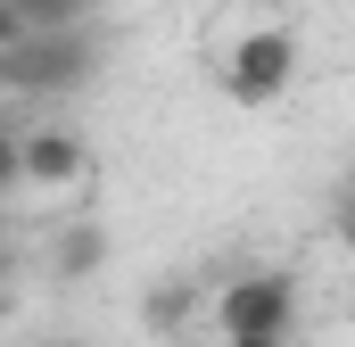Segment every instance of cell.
<instances>
[{"instance_id":"6da1fadb","label":"cell","mask_w":355,"mask_h":347,"mask_svg":"<svg viewBox=\"0 0 355 347\" xmlns=\"http://www.w3.org/2000/svg\"><path fill=\"white\" fill-rule=\"evenodd\" d=\"M99 75V33L75 25V33H25L0 50V91H25V99H67Z\"/></svg>"},{"instance_id":"7a4b0ae2","label":"cell","mask_w":355,"mask_h":347,"mask_svg":"<svg viewBox=\"0 0 355 347\" xmlns=\"http://www.w3.org/2000/svg\"><path fill=\"white\" fill-rule=\"evenodd\" d=\"M215 331L223 339H297V281L289 273H232L215 289Z\"/></svg>"},{"instance_id":"3957f363","label":"cell","mask_w":355,"mask_h":347,"mask_svg":"<svg viewBox=\"0 0 355 347\" xmlns=\"http://www.w3.org/2000/svg\"><path fill=\"white\" fill-rule=\"evenodd\" d=\"M289 75H297V33L289 25H257V33H240L223 50V91L240 108H272L289 91Z\"/></svg>"},{"instance_id":"277c9868","label":"cell","mask_w":355,"mask_h":347,"mask_svg":"<svg viewBox=\"0 0 355 347\" xmlns=\"http://www.w3.org/2000/svg\"><path fill=\"white\" fill-rule=\"evenodd\" d=\"M91 174V141L75 124H25L17 133V182H33V190H75Z\"/></svg>"},{"instance_id":"5b68a950","label":"cell","mask_w":355,"mask_h":347,"mask_svg":"<svg viewBox=\"0 0 355 347\" xmlns=\"http://www.w3.org/2000/svg\"><path fill=\"white\" fill-rule=\"evenodd\" d=\"M8 8H17L25 33H75V25H91L99 0H8Z\"/></svg>"},{"instance_id":"8992f818","label":"cell","mask_w":355,"mask_h":347,"mask_svg":"<svg viewBox=\"0 0 355 347\" xmlns=\"http://www.w3.org/2000/svg\"><path fill=\"white\" fill-rule=\"evenodd\" d=\"M99 257H107V240H99L91 223H75V232L58 240V273H67V281H83V273H99Z\"/></svg>"},{"instance_id":"52a82bcc","label":"cell","mask_w":355,"mask_h":347,"mask_svg":"<svg viewBox=\"0 0 355 347\" xmlns=\"http://www.w3.org/2000/svg\"><path fill=\"white\" fill-rule=\"evenodd\" d=\"M8 190H17V124L0 116V198H8Z\"/></svg>"},{"instance_id":"ba28073f","label":"cell","mask_w":355,"mask_h":347,"mask_svg":"<svg viewBox=\"0 0 355 347\" xmlns=\"http://www.w3.org/2000/svg\"><path fill=\"white\" fill-rule=\"evenodd\" d=\"M182 306H190V289H157L149 298V323H182Z\"/></svg>"},{"instance_id":"9c48e42d","label":"cell","mask_w":355,"mask_h":347,"mask_svg":"<svg viewBox=\"0 0 355 347\" xmlns=\"http://www.w3.org/2000/svg\"><path fill=\"white\" fill-rule=\"evenodd\" d=\"M8 42H25V25H17V8L0 0V50H8Z\"/></svg>"},{"instance_id":"30bf717a","label":"cell","mask_w":355,"mask_h":347,"mask_svg":"<svg viewBox=\"0 0 355 347\" xmlns=\"http://www.w3.org/2000/svg\"><path fill=\"white\" fill-rule=\"evenodd\" d=\"M223 347H297V339H223Z\"/></svg>"},{"instance_id":"8fae6325","label":"cell","mask_w":355,"mask_h":347,"mask_svg":"<svg viewBox=\"0 0 355 347\" xmlns=\"http://www.w3.org/2000/svg\"><path fill=\"white\" fill-rule=\"evenodd\" d=\"M0 289H8V240H0Z\"/></svg>"}]
</instances>
